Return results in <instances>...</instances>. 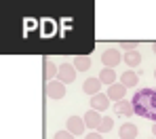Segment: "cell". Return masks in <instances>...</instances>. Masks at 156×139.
<instances>
[{"instance_id":"cell-1","label":"cell","mask_w":156,"mask_h":139,"mask_svg":"<svg viewBox=\"0 0 156 139\" xmlns=\"http://www.w3.org/2000/svg\"><path fill=\"white\" fill-rule=\"evenodd\" d=\"M133 110L137 116L156 122V89H141L131 99Z\"/></svg>"},{"instance_id":"cell-2","label":"cell","mask_w":156,"mask_h":139,"mask_svg":"<svg viewBox=\"0 0 156 139\" xmlns=\"http://www.w3.org/2000/svg\"><path fill=\"white\" fill-rule=\"evenodd\" d=\"M44 93L51 99H63L66 97V84L59 82V80H51V82L44 84Z\"/></svg>"},{"instance_id":"cell-3","label":"cell","mask_w":156,"mask_h":139,"mask_svg":"<svg viewBox=\"0 0 156 139\" xmlns=\"http://www.w3.org/2000/svg\"><path fill=\"white\" fill-rule=\"evenodd\" d=\"M120 61H122V55H120V51H118V49H108V51L101 53V63H104V68L114 70Z\"/></svg>"},{"instance_id":"cell-4","label":"cell","mask_w":156,"mask_h":139,"mask_svg":"<svg viewBox=\"0 0 156 139\" xmlns=\"http://www.w3.org/2000/svg\"><path fill=\"white\" fill-rule=\"evenodd\" d=\"M57 80L63 84H70L76 80V68L72 65V63H61L59 65V76H57Z\"/></svg>"},{"instance_id":"cell-5","label":"cell","mask_w":156,"mask_h":139,"mask_svg":"<svg viewBox=\"0 0 156 139\" xmlns=\"http://www.w3.org/2000/svg\"><path fill=\"white\" fill-rule=\"evenodd\" d=\"M66 131L68 133H72L74 137L76 135H82L84 133V129H87V124H84V118H80V116H70L68 118V122H66Z\"/></svg>"},{"instance_id":"cell-6","label":"cell","mask_w":156,"mask_h":139,"mask_svg":"<svg viewBox=\"0 0 156 139\" xmlns=\"http://www.w3.org/2000/svg\"><path fill=\"white\" fill-rule=\"evenodd\" d=\"M110 108V99H108V95L105 93H97L95 97H91V110H95V112H105Z\"/></svg>"},{"instance_id":"cell-7","label":"cell","mask_w":156,"mask_h":139,"mask_svg":"<svg viewBox=\"0 0 156 139\" xmlns=\"http://www.w3.org/2000/svg\"><path fill=\"white\" fill-rule=\"evenodd\" d=\"M84 124H87V129H91V131H95V129H99V124H101V114L99 112H95V110H89L84 116Z\"/></svg>"},{"instance_id":"cell-8","label":"cell","mask_w":156,"mask_h":139,"mask_svg":"<svg viewBox=\"0 0 156 139\" xmlns=\"http://www.w3.org/2000/svg\"><path fill=\"white\" fill-rule=\"evenodd\" d=\"M125 91H127V89H125L120 82H114L112 86H108V93H105V95H108V99H110V101H114V103H116V101L125 99Z\"/></svg>"},{"instance_id":"cell-9","label":"cell","mask_w":156,"mask_h":139,"mask_svg":"<svg viewBox=\"0 0 156 139\" xmlns=\"http://www.w3.org/2000/svg\"><path fill=\"white\" fill-rule=\"evenodd\" d=\"M82 91H84L87 95L95 97V95L101 91V80H99V78H87L84 84H82Z\"/></svg>"},{"instance_id":"cell-10","label":"cell","mask_w":156,"mask_h":139,"mask_svg":"<svg viewBox=\"0 0 156 139\" xmlns=\"http://www.w3.org/2000/svg\"><path fill=\"white\" fill-rule=\"evenodd\" d=\"M139 82V76H137V72H133V70H127L125 74H120V84L125 86V89H133V86H137Z\"/></svg>"},{"instance_id":"cell-11","label":"cell","mask_w":156,"mask_h":139,"mask_svg":"<svg viewBox=\"0 0 156 139\" xmlns=\"http://www.w3.org/2000/svg\"><path fill=\"white\" fill-rule=\"evenodd\" d=\"M114 112H116V114H120V116H127V118L135 114V110H133V103H131V101H127V99L116 101V103H114Z\"/></svg>"},{"instance_id":"cell-12","label":"cell","mask_w":156,"mask_h":139,"mask_svg":"<svg viewBox=\"0 0 156 139\" xmlns=\"http://www.w3.org/2000/svg\"><path fill=\"white\" fill-rule=\"evenodd\" d=\"M101 84H108V86H112V84L116 82V78H118V74L114 72V70H110V68H104L101 72H99V76H97Z\"/></svg>"},{"instance_id":"cell-13","label":"cell","mask_w":156,"mask_h":139,"mask_svg":"<svg viewBox=\"0 0 156 139\" xmlns=\"http://www.w3.org/2000/svg\"><path fill=\"white\" fill-rule=\"evenodd\" d=\"M42 65H44V80H47V82H51L55 76H59V68H57L53 61L44 59V63H42Z\"/></svg>"},{"instance_id":"cell-14","label":"cell","mask_w":156,"mask_h":139,"mask_svg":"<svg viewBox=\"0 0 156 139\" xmlns=\"http://www.w3.org/2000/svg\"><path fill=\"white\" fill-rule=\"evenodd\" d=\"M120 139H135L137 137V127L133 124V122H127V124H122L120 127Z\"/></svg>"},{"instance_id":"cell-15","label":"cell","mask_w":156,"mask_h":139,"mask_svg":"<svg viewBox=\"0 0 156 139\" xmlns=\"http://www.w3.org/2000/svg\"><path fill=\"white\" fill-rule=\"evenodd\" d=\"M122 61H125L129 68H137V65L141 63V55H139V51H131V53H125Z\"/></svg>"},{"instance_id":"cell-16","label":"cell","mask_w":156,"mask_h":139,"mask_svg":"<svg viewBox=\"0 0 156 139\" xmlns=\"http://www.w3.org/2000/svg\"><path fill=\"white\" fill-rule=\"evenodd\" d=\"M74 68H76V72L91 70V57H74Z\"/></svg>"},{"instance_id":"cell-17","label":"cell","mask_w":156,"mask_h":139,"mask_svg":"<svg viewBox=\"0 0 156 139\" xmlns=\"http://www.w3.org/2000/svg\"><path fill=\"white\" fill-rule=\"evenodd\" d=\"M112 127H114V120H112L110 116H104V118H101V124H99V129H97V133H101V135H104V133H110Z\"/></svg>"},{"instance_id":"cell-18","label":"cell","mask_w":156,"mask_h":139,"mask_svg":"<svg viewBox=\"0 0 156 139\" xmlns=\"http://www.w3.org/2000/svg\"><path fill=\"white\" fill-rule=\"evenodd\" d=\"M120 49H122L125 53H131V51H137V42H122V44H120Z\"/></svg>"},{"instance_id":"cell-19","label":"cell","mask_w":156,"mask_h":139,"mask_svg":"<svg viewBox=\"0 0 156 139\" xmlns=\"http://www.w3.org/2000/svg\"><path fill=\"white\" fill-rule=\"evenodd\" d=\"M55 139H74V135L68 133V131H57L55 133Z\"/></svg>"},{"instance_id":"cell-20","label":"cell","mask_w":156,"mask_h":139,"mask_svg":"<svg viewBox=\"0 0 156 139\" xmlns=\"http://www.w3.org/2000/svg\"><path fill=\"white\" fill-rule=\"evenodd\" d=\"M84 139H104V137H101V133H97V131H91V133H89V135H87Z\"/></svg>"},{"instance_id":"cell-21","label":"cell","mask_w":156,"mask_h":139,"mask_svg":"<svg viewBox=\"0 0 156 139\" xmlns=\"http://www.w3.org/2000/svg\"><path fill=\"white\" fill-rule=\"evenodd\" d=\"M152 133H154V135H156V122H154V124H152Z\"/></svg>"},{"instance_id":"cell-22","label":"cell","mask_w":156,"mask_h":139,"mask_svg":"<svg viewBox=\"0 0 156 139\" xmlns=\"http://www.w3.org/2000/svg\"><path fill=\"white\" fill-rule=\"evenodd\" d=\"M152 51H154V55H156V42H154V44H152Z\"/></svg>"},{"instance_id":"cell-23","label":"cell","mask_w":156,"mask_h":139,"mask_svg":"<svg viewBox=\"0 0 156 139\" xmlns=\"http://www.w3.org/2000/svg\"><path fill=\"white\" fill-rule=\"evenodd\" d=\"M154 76H156V70H154Z\"/></svg>"}]
</instances>
